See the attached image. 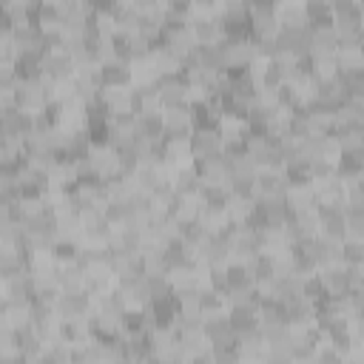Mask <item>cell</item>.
<instances>
[{
	"label": "cell",
	"instance_id": "cell-3",
	"mask_svg": "<svg viewBox=\"0 0 364 364\" xmlns=\"http://www.w3.org/2000/svg\"><path fill=\"white\" fill-rule=\"evenodd\" d=\"M358 3H361V9H364V0H358Z\"/></svg>",
	"mask_w": 364,
	"mask_h": 364
},
{
	"label": "cell",
	"instance_id": "cell-1",
	"mask_svg": "<svg viewBox=\"0 0 364 364\" xmlns=\"http://www.w3.org/2000/svg\"><path fill=\"white\" fill-rule=\"evenodd\" d=\"M43 71H46L48 80L65 82V80H74L77 63H74V57H71L65 48H54V51H48V54L43 57Z\"/></svg>",
	"mask_w": 364,
	"mask_h": 364
},
{
	"label": "cell",
	"instance_id": "cell-2",
	"mask_svg": "<svg viewBox=\"0 0 364 364\" xmlns=\"http://www.w3.org/2000/svg\"><path fill=\"white\" fill-rule=\"evenodd\" d=\"M100 74H102L105 88H131L134 85V63L111 57V60L100 63Z\"/></svg>",
	"mask_w": 364,
	"mask_h": 364
}]
</instances>
